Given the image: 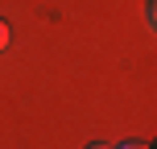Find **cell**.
<instances>
[{"mask_svg": "<svg viewBox=\"0 0 157 149\" xmlns=\"http://www.w3.org/2000/svg\"><path fill=\"white\" fill-rule=\"evenodd\" d=\"M8 41H13V29H8V21L0 17V50H8Z\"/></svg>", "mask_w": 157, "mask_h": 149, "instance_id": "1", "label": "cell"}, {"mask_svg": "<svg viewBox=\"0 0 157 149\" xmlns=\"http://www.w3.org/2000/svg\"><path fill=\"white\" fill-rule=\"evenodd\" d=\"M153 4H157V0H145V21H149V29L157 25V13H153Z\"/></svg>", "mask_w": 157, "mask_h": 149, "instance_id": "2", "label": "cell"}, {"mask_svg": "<svg viewBox=\"0 0 157 149\" xmlns=\"http://www.w3.org/2000/svg\"><path fill=\"white\" fill-rule=\"evenodd\" d=\"M116 149H153V145H149V141H120Z\"/></svg>", "mask_w": 157, "mask_h": 149, "instance_id": "3", "label": "cell"}, {"mask_svg": "<svg viewBox=\"0 0 157 149\" xmlns=\"http://www.w3.org/2000/svg\"><path fill=\"white\" fill-rule=\"evenodd\" d=\"M87 149H116V145H108V141H91Z\"/></svg>", "mask_w": 157, "mask_h": 149, "instance_id": "4", "label": "cell"}]
</instances>
